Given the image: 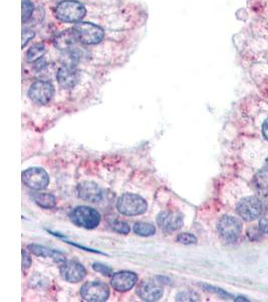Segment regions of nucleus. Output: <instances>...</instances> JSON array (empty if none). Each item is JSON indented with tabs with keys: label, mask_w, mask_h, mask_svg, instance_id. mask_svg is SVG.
Listing matches in <instances>:
<instances>
[{
	"label": "nucleus",
	"mask_w": 268,
	"mask_h": 302,
	"mask_svg": "<svg viewBox=\"0 0 268 302\" xmlns=\"http://www.w3.org/2000/svg\"><path fill=\"white\" fill-rule=\"evenodd\" d=\"M255 185L262 194H268V166L256 174Z\"/></svg>",
	"instance_id": "obj_18"
},
{
	"label": "nucleus",
	"mask_w": 268,
	"mask_h": 302,
	"mask_svg": "<svg viewBox=\"0 0 268 302\" xmlns=\"http://www.w3.org/2000/svg\"><path fill=\"white\" fill-rule=\"evenodd\" d=\"M133 231L139 236L148 237V236L154 235L156 232V229L153 224L148 223V222H137L133 225Z\"/></svg>",
	"instance_id": "obj_20"
},
{
	"label": "nucleus",
	"mask_w": 268,
	"mask_h": 302,
	"mask_svg": "<svg viewBox=\"0 0 268 302\" xmlns=\"http://www.w3.org/2000/svg\"><path fill=\"white\" fill-rule=\"evenodd\" d=\"M30 265H31V259L29 257V255L23 250L22 251V268L27 269V268H29Z\"/></svg>",
	"instance_id": "obj_29"
},
{
	"label": "nucleus",
	"mask_w": 268,
	"mask_h": 302,
	"mask_svg": "<svg viewBox=\"0 0 268 302\" xmlns=\"http://www.w3.org/2000/svg\"><path fill=\"white\" fill-rule=\"evenodd\" d=\"M176 300L178 301H198V295L191 292V291H186V292H181L177 295Z\"/></svg>",
	"instance_id": "obj_26"
},
{
	"label": "nucleus",
	"mask_w": 268,
	"mask_h": 302,
	"mask_svg": "<svg viewBox=\"0 0 268 302\" xmlns=\"http://www.w3.org/2000/svg\"><path fill=\"white\" fill-rule=\"evenodd\" d=\"M259 229L263 233H268V205L262 210L259 219Z\"/></svg>",
	"instance_id": "obj_25"
},
{
	"label": "nucleus",
	"mask_w": 268,
	"mask_h": 302,
	"mask_svg": "<svg viewBox=\"0 0 268 302\" xmlns=\"http://www.w3.org/2000/svg\"><path fill=\"white\" fill-rule=\"evenodd\" d=\"M70 220L77 226L84 229H94L100 221L99 213L88 206L75 207L69 214Z\"/></svg>",
	"instance_id": "obj_3"
},
{
	"label": "nucleus",
	"mask_w": 268,
	"mask_h": 302,
	"mask_svg": "<svg viewBox=\"0 0 268 302\" xmlns=\"http://www.w3.org/2000/svg\"><path fill=\"white\" fill-rule=\"evenodd\" d=\"M22 181L28 187L40 190L45 188L49 183V177L45 170L38 167H32L26 169L22 173Z\"/></svg>",
	"instance_id": "obj_6"
},
{
	"label": "nucleus",
	"mask_w": 268,
	"mask_h": 302,
	"mask_svg": "<svg viewBox=\"0 0 268 302\" xmlns=\"http://www.w3.org/2000/svg\"><path fill=\"white\" fill-rule=\"evenodd\" d=\"M92 268H93L94 271H96V272H98V273H100V274H102L104 276H109L111 274V272H112L111 268H109L106 265L100 264V263H94L92 265Z\"/></svg>",
	"instance_id": "obj_27"
},
{
	"label": "nucleus",
	"mask_w": 268,
	"mask_h": 302,
	"mask_svg": "<svg viewBox=\"0 0 268 302\" xmlns=\"http://www.w3.org/2000/svg\"><path fill=\"white\" fill-rule=\"evenodd\" d=\"M240 299H235V301H248V299L244 298V297H239Z\"/></svg>",
	"instance_id": "obj_31"
},
{
	"label": "nucleus",
	"mask_w": 268,
	"mask_h": 302,
	"mask_svg": "<svg viewBox=\"0 0 268 302\" xmlns=\"http://www.w3.org/2000/svg\"><path fill=\"white\" fill-rule=\"evenodd\" d=\"M262 132H263V135L265 137L266 140H268V118L264 121L263 123V126H262Z\"/></svg>",
	"instance_id": "obj_30"
},
{
	"label": "nucleus",
	"mask_w": 268,
	"mask_h": 302,
	"mask_svg": "<svg viewBox=\"0 0 268 302\" xmlns=\"http://www.w3.org/2000/svg\"><path fill=\"white\" fill-rule=\"evenodd\" d=\"M78 38V41L84 44H95L102 40L103 30L94 24L87 22H78L72 28Z\"/></svg>",
	"instance_id": "obj_4"
},
{
	"label": "nucleus",
	"mask_w": 268,
	"mask_h": 302,
	"mask_svg": "<svg viewBox=\"0 0 268 302\" xmlns=\"http://www.w3.org/2000/svg\"><path fill=\"white\" fill-rule=\"evenodd\" d=\"M137 293L139 297L145 301H157L163 295V288L158 282L148 279L140 283Z\"/></svg>",
	"instance_id": "obj_10"
},
{
	"label": "nucleus",
	"mask_w": 268,
	"mask_h": 302,
	"mask_svg": "<svg viewBox=\"0 0 268 302\" xmlns=\"http://www.w3.org/2000/svg\"><path fill=\"white\" fill-rule=\"evenodd\" d=\"M60 274L64 280L71 283H77L84 278L85 269L81 264L75 261H64L60 266Z\"/></svg>",
	"instance_id": "obj_11"
},
{
	"label": "nucleus",
	"mask_w": 268,
	"mask_h": 302,
	"mask_svg": "<svg viewBox=\"0 0 268 302\" xmlns=\"http://www.w3.org/2000/svg\"><path fill=\"white\" fill-rule=\"evenodd\" d=\"M57 82L63 89H71L78 82V72L71 65H63L57 71Z\"/></svg>",
	"instance_id": "obj_15"
},
{
	"label": "nucleus",
	"mask_w": 268,
	"mask_h": 302,
	"mask_svg": "<svg viewBox=\"0 0 268 302\" xmlns=\"http://www.w3.org/2000/svg\"><path fill=\"white\" fill-rule=\"evenodd\" d=\"M33 36H34L33 31H31L29 29H23V31H22V46L24 47V45H26L27 42L31 38H33Z\"/></svg>",
	"instance_id": "obj_28"
},
{
	"label": "nucleus",
	"mask_w": 268,
	"mask_h": 302,
	"mask_svg": "<svg viewBox=\"0 0 268 302\" xmlns=\"http://www.w3.org/2000/svg\"><path fill=\"white\" fill-rule=\"evenodd\" d=\"M45 52V48L43 44H35L32 47L29 48V50L27 51V60L29 62H34L36 60H38Z\"/></svg>",
	"instance_id": "obj_21"
},
{
	"label": "nucleus",
	"mask_w": 268,
	"mask_h": 302,
	"mask_svg": "<svg viewBox=\"0 0 268 302\" xmlns=\"http://www.w3.org/2000/svg\"><path fill=\"white\" fill-rule=\"evenodd\" d=\"M33 12V4L29 0L22 1V21L25 22L29 19Z\"/></svg>",
	"instance_id": "obj_22"
},
{
	"label": "nucleus",
	"mask_w": 268,
	"mask_h": 302,
	"mask_svg": "<svg viewBox=\"0 0 268 302\" xmlns=\"http://www.w3.org/2000/svg\"><path fill=\"white\" fill-rule=\"evenodd\" d=\"M111 228L114 232L119 233V234H127L129 232L128 223L123 220H114L111 223Z\"/></svg>",
	"instance_id": "obj_23"
},
{
	"label": "nucleus",
	"mask_w": 268,
	"mask_h": 302,
	"mask_svg": "<svg viewBox=\"0 0 268 302\" xmlns=\"http://www.w3.org/2000/svg\"><path fill=\"white\" fill-rule=\"evenodd\" d=\"M159 226L165 232H174L182 228L183 217L177 212L163 211L157 217Z\"/></svg>",
	"instance_id": "obj_13"
},
{
	"label": "nucleus",
	"mask_w": 268,
	"mask_h": 302,
	"mask_svg": "<svg viewBox=\"0 0 268 302\" xmlns=\"http://www.w3.org/2000/svg\"><path fill=\"white\" fill-rule=\"evenodd\" d=\"M116 207L124 215H139L147 210L148 205L146 200L140 195L124 193L118 198Z\"/></svg>",
	"instance_id": "obj_2"
},
{
	"label": "nucleus",
	"mask_w": 268,
	"mask_h": 302,
	"mask_svg": "<svg viewBox=\"0 0 268 302\" xmlns=\"http://www.w3.org/2000/svg\"><path fill=\"white\" fill-rule=\"evenodd\" d=\"M76 41H78V38H77L74 30L68 29V30H64L61 33H59L56 36L54 43H55V46L60 50H70Z\"/></svg>",
	"instance_id": "obj_16"
},
{
	"label": "nucleus",
	"mask_w": 268,
	"mask_h": 302,
	"mask_svg": "<svg viewBox=\"0 0 268 302\" xmlns=\"http://www.w3.org/2000/svg\"><path fill=\"white\" fill-rule=\"evenodd\" d=\"M77 194L80 198L90 201L97 202L102 198V191L100 187L91 181H83L77 185Z\"/></svg>",
	"instance_id": "obj_14"
},
{
	"label": "nucleus",
	"mask_w": 268,
	"mask_h": 302,
	"mask_svg": "<svg viewBox=\"0 0 268 302\" xmlns=\"http://www.w3.org/2000/svg\"><path fill=\"white\" fill-rule=\"evenodd\" d=\"M82 298L86 301L91 302H102L105 301L109 296L108 287L99 281H92L85 283L80 290Z\"/></svg>",
	"instance_id": "obj_5"
},
{
	"label": "nucleus",
	"mask_w": 268,
	"mask_h": 302,
	"mask_svg": "<svg viewBox=\"0 0 268 302\" xmlns=\"http://www.w3.org/2000/svg\"><path fill=\"white\" fill-rule=\"evenodd\" d=\"M55 15L64 22H77L85 15V8L78 1L64 0L56 6Z\"/></svg>",
	"instance_id": "obj_1"
},
{
	"label": "nucleus",
	"mask_w": 268,
	"mask_h": 302,
	"mask_svg": "<svg viewBox=\"0 0 268 302\" xmlns=\"http://www.w3.org/2000/svg\"><path fill=\"white\" fill-rule=\"evenodd\" d=\"M263 210L261 201L255 196L243 198L237 205L238 214L245 220L250 221L258 217Z\"/></svg>",
	"instance_id": "obj_8"
},
{
	"label": "nucleus",
	"mask_w": 268,
	"mask_h": 302,
	"mask_svg": "<svg viewBox=\"0 0 268 302\" xmlns=\"http://www.w3.org/2000/svg\"><path fill=\"white\" fill-rule=\"evenodd\" d=\"M33 200L43 208H51L56 203L55 197L50 193H36L33 195Z\"/></svg>",
	"instance_id": "obj_19"
},
{
	"label": "nucleus",
	"mask_w": 268,
	"mask_h": 302,
	"mask_svg": "<svg viewBox=\"0 0 268 302\" xmlns=\"http://www.w3.org/2000/svg\"><path fill=\"white\" fill-rule=\"evenodd\" d=\"M28 96L33 102L37 104H47L53 96V87L48 82L37 81L30 86Z\"/></svg>",
	"instance_id": "obj_9"
},
{
	"label": "nucleus",
	"mask_w": 268,
	"mask_h": 302,
	"mask_svg": "<svg viewBox=\"0 0 268 302\" xmlns=\"http://www.w3.org/2000/svg\"><path fill=\"white\" fill-rule=\"evenodd\" d=\"M138 277L135 273L128 271H121L115 273L110 279V285L118 292H125L130 290L137 283Z\"/></svg>",
	"instance_id": "obj_12"
},
{
	"label": "nucleus",
	"mask_w": 268,
	"mask_h": 302,
	"mask_svg": "<svg viewBox=\"0 0 268 302\" xmlns=\"http://www.w3.org/2000/svg\"><path fill=\"white\" fill-rule=\"evenodd\" d=\"M28 249L36 256H40V257H44V258H52L55 261H64L65 260V256L62 253L52 250V249H48L43 246L32 244V245L28 246Z\"/></svg>",
	"instance_id": "obj_17"
},
{
	"label": "nucleus",
	"mask_w": 268,
	"mask_h": 302,
	"mask_svg": "<svg viewBox=\"0 0 268 302\" xmlns=\"http://www.w3.org/2000/svg\"><path fill=\"white\" fill-rule=\"evenodd\" d=\"M177 241L181 244H185V245H192V244H196L197 243V238L189 233H183L180 234L177 237Z\"/></svg>",
	"instance_id": "obj_24"
},
{
	"label": "nucleus",
	"mask_w": 268,
	"mask_h": 302,
	"mask_svg": "<svg viewBox=\"0 0 268 302\" xmlns=\"http://www.w3.org/2000/svg\"><path fill=\"white\" fill-rule=\"evenodd\" d=\"M218 232L221 237L229 242L237 240L242 231V224L240 220L234 216L225 215L218 222Z\"/></svg>",
	"instance_id": "obj_7"
}]
</instances>
